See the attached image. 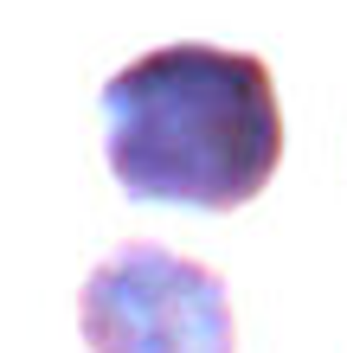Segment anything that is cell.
<instances>
[{
    "label": "cell",
    "instance_id": "6da1fadb",
    "mask_svg": "<svg viewBox=\"0 0 347 353\" xmlns=\"http://www.w3.org/2000/svg\"><path fill=\"white\" fill-rule=\"evenodd\" d=\"M103 154L135 205H251L283 161L270 65L199 39L141 52L103 84Z\"/></svg>",
    "mask_w": 347,
    "mask_h": 353
},
{
    "label": "cell",
    "instance_id": "7a4b0ae2",
    "mask_svg": "<svg viewBox=\"0 0 347 353\" xmlns=\"http://www.w3.org/2000/svg\"><path fill=\"white\" fill-rule=\"evenodd\" d=\"M90 353H238L226 276L168 244H122L77 289Z\"/></svg>",
    "mask_w": 347,
    "mask_h": 353
}]
</instances>
